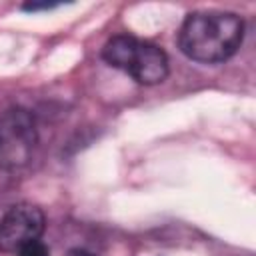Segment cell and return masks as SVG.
Here are the masks:
<instances>
[{
	"label": "cell",
	"mask_w": 256,
	"mask_h": 256,
	"mask_svg": "<svg viewBox=\"0 0 256 256\" xmlns=\"http://www.w3.org/2000/svg\"><path fill=\"white\" fill-rule=\"evenodd\" d=\"M244 38V20L234 12H194L178 34L180 50L196 62L218 64L236 54Z\"/></svg>",
	"instance_id": "cell-1"
},
{
	"label": "cell",
	"mask_w": 256,
	"mask_h": 256,
	"mask_svg": "<svg viewBox=\"0 0 256 256\" xmlns=\"http://www.w3.org/2000/svg\"><path fill=\"white\" fill-rule=\"evenodd\" d=\"M102 58L146 86L158 84L168 76L166 52L152 42L138 40L128 34L110 38L102 48Z\"/></svg>",
	"instance_id": "cell-2"
},
{
	"label": "cell",
	"mask_w": 256,
	"mask_h": 256,
	"mask_svg": "<svg viewBox=\"0 0 256 256\" xmlns=\"http://www.w3.org/2000/svg\"><path fill=\"white\" fill-rule=\"evenodd\" d=\"M38 134L34 118L24 108H10L0 116V166L16 170L28 164Z\"/></svg>",
	"instance_id": "cell-3"
},
{
	"label": "cell",
	"mask_w": 256,
	"mask_h": 256,
	"mask_svg": "<svg viewBox=\"0 0 256 256\" xmlns=\"http://www.w3.org/2000/svg\"><path fill=\"white\" fill-rule=\"evenodd\" d=\"M44 214L32 204H16L0 218V252L16 254L26 242L42 236Z\"/></svg>",
	"instance_id": "cell-4"
},
{
	"label": "cell",
	"mask_w": 256,
	"mask_h": 256,
	"mask_svg": "<svg viewBox=\"0 0 256 256\" xmlns=\"http://www.w3.org/2000/svg\"><path fill=\"white\" fill-rule=\"evenodd\" d=\"M16 256H50V250H48V246H46L40 238H36V240L26 242V244L16 252Z\"/></svg>",
	"instance_id": "cell-5"
},
{
	"label": "cell",
	"mask_w": 256,
	"mask_h": 256,
	"mask_svg": "<svg viewBox=\"0 0 256 256\" xmlns=\"http://www.w3.org/2000/svg\"><path fill=\"white\" fill-rule=\"evenodd\" d=\"M56 4L54 2H26L22 8L28 10V12H36V10H48V8H54Z\"/></svg>",
	"instance_id": "cell-6"
},
{
	"label": "cell",
	"mask_w": 256,
	"mask_h": 256,
	"mask_svg": "<svg viewBox=\"0 0 256 256\" xmlns=\"http://www.w3.org/2000/svg\"><path fill=\"white\" fill-rule=\"evenodd\" d=\"M68 256H96V254H92V252H88V250H80V248H76V250H70Z\"/></svg>",
	"instance_id": "cell-7"
}]
</instances>
